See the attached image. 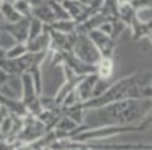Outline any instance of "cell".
Here are the masks:
<instances>
[{
	"instance_id": "obj_1",
	"label": "cell",
	"mask_w": 152,
	"mask_h": 150,
	"mask_svg": "<svg viewBox=\"0 0 152 150\" xmlns=\"http://www.w3.org/2000/svg\"><path fill=\"white\" fill-rule=\"evenodd\" d=\"M73 54L81 62L92 65V67H96L99 64V60L102 59L99 50L92 42V39L87 34H81V33H78V37H76V42L73 46Z\"/></svg>"
},
{
	"instance_id": "obj_2",
	"label": "cell",
	"mask_w": 152,
	"mask_h": 150,
	"mask_svg": "<svg viewBox=\"0 0 152 150\" xmlns=\"http://www.w3.org/2000/svg\"><path fill=\"white\" fill-rule=\"evenodd\" d=\"M30 26L31 19L23 17L19 23H6L2 20V30L10 33L12 37L17 40V43H26L30 39Z\"/></svg>"
},
{
	"instance_id": "obj_3",
	"label": "cell",
	"mask_w": 152,
	"mask_h": 150,
	"mask_svg": "<svg viewBox=\"0 0 152 150\" xmlns=\"http://www.w3.org/2000/svg\"><path fill=\"white\" fill-rule=\"evenodd\" d=\"M98 82H99L98 74L93 73V74L86 76L78 84L75 91H76V94H78V99H79L81 104H86V102H88L90 99L95 98V88H96V85H98Z\"/></svg>"
},
{
	"instance_id": "obj_4",
	"label": "cell",
	"mask_w": 152,
	"mask_h": 150,
	"mask_svg": "<svg viewBox=\"0 0 152 150\" xmlns=\"http://www.w3.org/2000/svg\"><path fill=\"white\" fill-rule=\"evenodd\" d=\"M88 37L92 39V42L96 45V48L99 50L101 56L102 57H112L113 56V50H115V40L104 34L99 30H95V31H90L87 34Z\"/></svg>"
},
{
	"instance_id": "obj_5",
	"label": "cell",
	"mask_w": 152,
	"mask_h": 150,
	"mask_svg": "<svg viewBox=\"0 0 152 150\" xmlns=\"http://www.w3.org/2000/svg\"><path fill=\"white\" fill-rule=\"evenodd\" d=\"M33 6V17L40 20L45 26H51L54 22H58V17L54 14L50 2H31Z\"/></svg>"
},
{
	"instance_id": "obj_6",
	"label": "cell",
	"mask_w": 152,
	"mask_h": 150,
	"mask_svg": "<svg viewBox=\"0 0 152 150\" xmlns=\"http://www.w3.org/2000/svg\"><path fill=\"white\" fill-rule=\"evenodd\" d=\"M0 9H2V20L6 23H19L23 19V16L16 9L14 2H2Z\"/></svg>"
},
{
	"instance_id": "obj_7",
	"label": "cell",
	"mask_w": 152,
	"mask_h": 150,
	"mask_svg": "<svg viewBox=\"0 0 152 150\" xmlns=\"http://www.w3.org/2000/svg\"><path fill=\"white\" fill-rule=\"evenodd\" d=\"M113 60L112 57H102L99 60V64L96 65V74L101 80H109L110 78L113 76Z\"/></svg>"
},
{
	"instance_id": "obj_8",
	"label": "cell",
	"mask_w": 152,
	"mask_h": 150,
	"mask_svg": "<svg viewBox=\"0 0 152 150\" xmlns=\"http://www.w3.org/2000/svg\"><path fill=\"white\" fill-rule=\"evenodd\" d=\"M78 23L72 19H67V20H58L54 22L51 26H48L50 30L53 31H58V33H62V34H76L78 33Z\"/></svg>"
},
{
	"instance_id": "obj_9",
	"label": "cell",
	"mask_w": 152,
	"mask_h": 150,
	"mask_svg": "<svg viewBox=\"0 0 152 150\" xmlns=\"http://www.w3.org/2000/svg\"><path fill=\"white\" fill-rule=\"evenodd\" d=\"M25 54H28V46L26 43H17L14 48H11L10 51H2V59H8V60H14V59H20Z\"/></svg>"
},
{
	"instance_id": "obj_10",
	"label": "cell",
	"mask_w": 152,
	"mask_h": 150,
	"mask_svg": "<svg viewBox=\"0 0 152 150\" xmlns=\"http://www.w3.org/2000/svg\"><path fill=\"white\" fill-rule=\"evenodd\" d=\"M17 45V40L11 36L10 33H6L2 30V51H10L11 48H14V46Z\"/></svg>"
},
{
	"instance_id": "obj_11",
	"label": "cell",
	"mask_w": 152,
	"mask_h": 150,
	"mask_svg": "<svg viewBox=\"0 0 152 150\" xmlns=\"http://www.w3.org/2000/svg\"><path fill=\"white\" fill-rule=\"evenodd\" d=\"M130 5L137 12H143L152 8V0H134V2H130Z\"/></svg>"
},
{
	"instance_id": "obj_12",
	"label": "cell",
	"mask_w": 152,
	"mask_h": 150,
	"mask_svg": "<svg viewBox=\"0 0 152 150\" xmlns=\"http://www.w3.org/2000/svg\"><path fill=\"white\" fill-rule=\"evenodd\" d=\"M151 22H152V20H151Z\"/></svg>"
}]
</instances>
